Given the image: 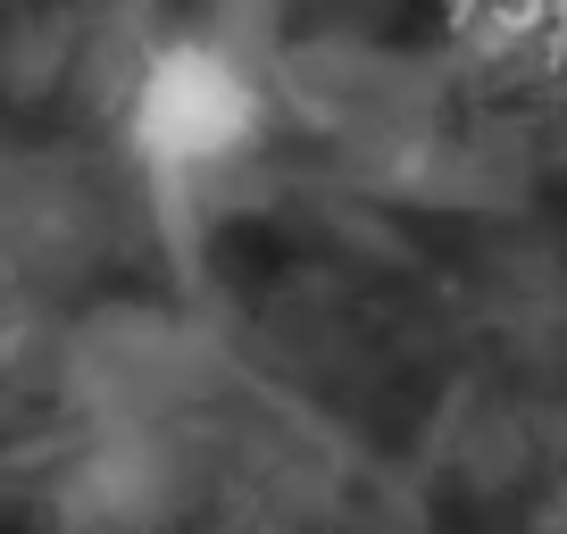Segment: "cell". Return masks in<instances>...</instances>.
Returning a JSON list of instances; mask_svg holds the SVG:
<instances>
[{"label": "cell", "instance_id": "cell-1", "mask_svg": "<svg viewBox=\"0 0 567 534\" xmlns=\"http://www.w3.org/2000/svg\"><path fill=\"white\" fill-rule=\"evenodd\" d=\"M276 125V101H267V75L250 68L234 42L217 34H167L142 51L134 84H125V151L134 167L167 184H200V176H226L243 167L250 151L267 143Z\"/></svg>", "mask_w": 567, "mask_h": 534}]
</instances>
